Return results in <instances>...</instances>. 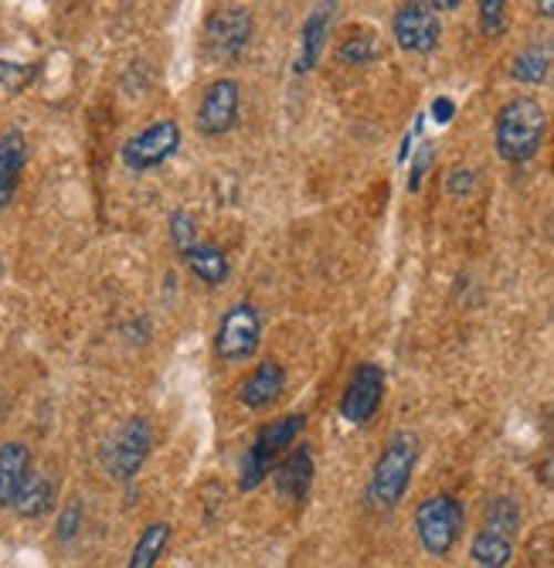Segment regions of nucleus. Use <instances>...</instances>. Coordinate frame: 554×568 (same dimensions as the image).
<instances>
[{"label":"nucleus","instance_id":"nucleus-1","mask_svg":"<svg viewBox=\"0 0 554 568\" xmlns=\"http://www.w3.org/2000/svg\"><path fill=\"white\" fill-rule=\"evenodd\" d=\"M544 130H547V116L537 99L531 95L511 99L496 113V153L511 164H524L541 150Z\"/></svg>","mask_w":554,"mask_h":568},{"label":"nucleus","instance_id":"nucleus-2","mask_svg":"<svg viewBox=\"0 0 554 568\" xmlns=\"http://www.w3.org/2000/svg\"><path fill=\"white\" fill-rule=\"evenodd\" d=\"M419 459V439L412 433H394L384 446V453L375 463L371 474V500L378 507H394L401 497H406L409 484H412V470Z\"/></svg>","mask_w":554,"mask_h":568},{"label":"nucleus","instance_id":"nucleus-3","mask_svg":"<svg viewBox=\"0 0 554 568\" xmlns=\"http://www.w3.org/2000/svg\"><path fill=\"white\" fill-rule=\"evenodd\" d=\"M416 531L429 555L445 558L463 531V504L449 494H435V497L422 500L416 510Z\"/></svg>","mask_w":554,"mask_h":568},{"label":"nucleus","instance_id":"nucleus-4","mask_svg":"<svg viewBox=\"0 0 554 568\" xmlns=\"http://www.w3.org/2000/svg\"><path fill=\"white\" fill-rule=\"evenodd\" d=\"M150 449H154V426H150L143 416H133L120 426V433L110 439L103 463L106 474L113 480H133L140 474V467L146 463Z\"/></svg>","mask_w":554,"mask_h":568},{"label":"nucleus","instance_id":"nucleus-5","mask_svg":"<svg viewBox=\"0 0 554 568\" xmlns=\"http://www.w3.org/2000/svg\"><path fill=\"white\" fill-rule=\"evenodd\" d=\"M263 341V314L252 303H235L228 306V314L218 324V337H215V354L228 365H238V361L252 357L259 351Z\"/></svg>","mask_w":554,"mask_h":568},{"label":"nucleus","instance_id":"nucleus-6","mask_svg":"<svg viewBox=\"0 0 554 568\" xmlns=\"http://www.w3.org/2000/svg\"><path fill=\"white\" fill-rule=\"evenodd\" d=\"M177 146H181V126L174 120H157L146 130H140L136 136H130L120 150V158L133 174H143V171H154L164 161H171Z\"/></svg>","mask_w":554,"mask_h":568},{"label":"nucleus","instance_id":"nucleus-7","mask_svg":"<svg viewBox=\"0 0 554 568\" xmlns=\"http://www.w3.org/2000/svg\"><path fill=\"white\" fill-rule=\"evenodd\" d=\"M252 38L248 8H215L205 21V44L215 62H235Z\"/></svg>","mask_w":554,"mask_h":568},{"label":"nucleus","instance_id":"nucleus-8","mask_svg":"<svg viewBox=\"0 0 554 568\" xmlns=\"http://www.w3.org/2000/svg\"><path fill=\"white\" fill-rule=\"evenodd\" d=\"M381 398H384V372L378 365H358V372L350 375L347 392L340 398V416L350 426H365L371 423Z\"/></svg>","mask_w":554,"mask_h":568},{"label":"nucleus","instance_id":"nucleus-9","mask_svg":"<svg viewBox=\"0 0 554 568\" xmlns=\"http://www.w3.org/2000/svg\"><path fill=\"white\" fill-rule=\"evenodd\" d=\"M238 82L235 79H215L205 95H201V106H197V130L205 136H222L235 126L238 120Z\"/></svg>","mask_w":554,"mask_h":568},{"label":"nucleus","instance_id":"nucleus-10","mask_svg":"<svg viewBox=\"0 0 554 568\" xmlns=\"http://www.w3.org/2000/svg\"><path fill=\"white\" fill-rule=\"evenodd\" d=\"M391 31H394V41L412 51V55H425L439 44V18L432 11V4H406L398 8L394 18H391Z\"/></svg>","mask_w":554,"mask_h":568},{"label":"nucleus","instance_id":"nucleus-11","mask_svg":"<svg viewBox=\"0 0 554 568\" xmlns=\"http://www.w3.org/2000/svg\"><path fill=\"white\" fill-rule=\"evenodd\" d=\"M283 388H286V372H283V365H279V361H263V365H256V368H252V372L242 378V385H238V402H242L245 408H252V412H263V408H269V405L279 402Z\"/></svg>","mask_w":554,"mask_h":568},{"label":"nucleus","instance_id":"nucleus-12","mask_svg":"<svg viewBox=\"0 0 554 568\" xmlns=\"http://www.w3.org/2000/svg\"><path fill=\"white\" fill-rule=\"evenodd\" d=\"M314 453L310 446H296L289 449L276 467H273V480H276V490L289 500H304L314 487Z\"/></svg>","mask_w":554,"mask_h":568},{"label":"nucleus","instance_id":"nucleus-13","mask_svg":"<svg viewBox=\"0 0 554 568\" xmlns=\"http://www.w3.org/2000/svg\"><path fill=\"white\" fill-rule=\"evenodd\" d=\"M31 477V449L18 439L0 446V507H14Z\"/></svg>","mask_w":554,"mask_h":568},{"label":"nucleus","instance_id":"nucleus-14","mask_svg":"<svg viewBox=\"0 0 554 568\" xmlns=\"http://www.w3.org/2000/svg\"><path fill=\"white\" fill-rule=\"evenodd\" d=\"M24 161H28L24 133L11 130V133L0 136V209H8L11 204L18 181H21V171H24Z\"/></svg>","mask_w":554,"mask_h":568},{"label":"nucleus","instance_id":"nucleus-15","mask_svg":"<svg viewBox=\"0 0 554 568\" xmlns=\"http://www.w3.org/2000/svg\"><path fill=\"white\" fill-rule=\"evenodd\" d=\"M184 263L187 270L201 280V283H208V286H222L232 273L228 266V255L218 248V245H194L184 252Z\"/></svg>","mask_w":554,"mask_h":568},{"label":"nucleus","instance_id":"nucleus-16","mask_svg":"<svg viewBox=\"0 0 554 568\" xmlns=\"http://www.w3.org/2000/svg\"><path fill=\"white\" fill-rule=\"evenodd\" d=\"M304 426H307V419L299 416V412H293V416H283V419H273L269 426L259 429L256 446H259L263 453H269L273 459H279V456L296 443V436L304 433Z\"/></svg>","mask_w":554,"mask_h":568},{"label":"nucleus","instance_id":"nucleus-17","mask_svg":"<svg viewBox=\"0 0 554 568\" xmlns=\"http://www.w3.org/2000/svg\"><path fill=\"white\" fill-rule=\"evenodd\" d=\"M52 504H55V484H52V477L31 474L28 484H24V490H21V497L14 500V510L21 514L24 521H34V518H41V514L52 510Z\"/></svg>","mask_w":554,"mask_h":568},{"label":"nucleus","instance_id":"nucleus-18","mask_svg":"<svg viewBox=\"0 0 554 568\" xmlns=\"http://www.w3.org/2000/svg\"><path fill=\"white\" fill-rule=\"evenodd\" d=\"M330 11L334 8H317L307 24H304V51H299V59H296V72L299 75H307L317 59H320V51H324V41H327V28H330Z\"/></svg>","mask_w":554,"mask_h":568},{"label":"nucleus","instance_id":"nucleus-19","mask_svg":"<svg viewBox=\"0 0 554 568\" xmlns=\"http://www.w3.org/2000/svg\"><path fill=\"white\" fill-rule=\"evenodd\" d=\"M470 555L480 568H507L514 558V538H503L493 531H480L470 545Z\"/></svg>","mask_w":554,"mask_h":568},{"label":"nucleus","instance_id":"nucleus-20","mask_svg":"<svg viewBox=\"0 0 554 568\" xmlns=\"http://www.w3.org/2000/svg\"><path fill=\"white\" fill-rule=\"evenodd\" d=\"M167 541H171V525H164V521L150 525V528L140 535V541L133 545V555H130L126 568H154V565L161 561Z\"/></svg>","mask_w":554,"mask_h":568},{"label":"nucleus","instance_id":"nucleus-21","mask_svg":"<svg viewBox=\"0 0 554 568\" xmlns=\"http://www.w3.org/2000/svg\"><path fill=\"white\" fill-rule=\"evenodd\" d=\"M378 55H381V41H378L375 31H365V28L350 31V34L340 41V48H337V59H340L343 65H371Z\"/></svg>","mask_w":554,"mask_h":568},{"label":"nucleus","instance_id":"nucleus-22","mask_svg":"<svg viewBox=\"0 0 554 568\" xmlns=\"http://www.w3.org/2000/svg\"><path fill=\"white\" fill-rule=\"evenodd\" d=\"M521 528V507L511 497H493L483 510V531L503 535V538H514Z\"/></svg>","mask_w":554,"mask_h":568},{"label":"nucleus","instance_id":"nucleus-23","mask_svg":"<svg viewBox=\"0 0 554 568\" xmlns=\"http://www.w3.org/2000/svg\"><path fill=\"white\" fill-rule=\"evenodd\" d=\"M279 459H273L269 453H263L256 443L248 446V453H245V459H242V490H256L269 474H273V467H276Z\"/></svg>","mask_w":554,"mask_h":568},{"label":"nucleus","instance_id":"nucleus-24","mask_svg":"<svg viewBox=\"0 0 554 568\" xmlns=\"http://www.w3.org/2000/svg\"><path fill=\"white\" fill-rule=\"evenodd\" d=\"M547 69H551V59L544 55L541 48H524L521 55L514 59V65H511L514 79H517V82H527V85L544 82V79H547Z\"/></svg>","mask_w":554,"mask_h":568},{"label":"nucleus","instance_id":"nucleus-25","mask_svg":"<svg viewBox=\"0 0 554 568\" xmlns=\"http://www.w3.org/2000/svg\"><path fill=\"white\" fill-rule=\"evenodd\" d=\"M167 225H171V242H174L181 252H187V248L197 245V219H194L191 212H184V209L174 212Z\"/></svg>","mask_w":554,"mask_h":568},{"label":"nucleus","instance_id":"nucleus-26","mask_svg":"<svg viewBox=\"0 0 554 568\" xmlns=\"http://www.w3.org/2000/svg\"><path fill=\"white\" fill-rule=\"evenodd\" d=\"M480 28L486 38H500L507 28V4L503 0H483L480 4Z\"/></svg>","mask_w":554,"mask_h":568},{"label":"nucleus","instance_id":"nucleus-27","mask_svg":"<svg viewBox=\"0 0 554 568\" xmlns=\"http://www.w3.org/2000/svg\"><path fill=\"white\" fill-rule=\"evenodd\" d=\"M79 528H82V500L79 497H72L65 507H62V518H59V541H72L75 535H79Z\"/></svg>","mask_w":554,"mask_h":568},{"label":"nucleus","instance_id":"nucleus-28","mask_svg":"<svg viewBox=\"0 0 554 568\" xmlns=\"http://www.w3.org/2000/svg\"><path fill=\"white\" fill-rule=\"evenodd\" d=\"M31 79V69H21V65H11V62H0V82H4L11 92H18L24 82Z\"/></svg>","mask_w":554,"mask_h":568},{"label":"nucleus","instance_id":"nucleus-29","mask_svg":"<svg viewBox=\"0 0 554 568\" xmlns=\"http://www.w3.org/2000/svg\"><path fill=\"white\" fill-rule=\"evenodd\" d=\"M473 171H466V168H456V171H449V181H445V191L449 194H470L473 191Z\"/></svg>","mask_w":554,"mask_h":568},{"label":"nucleus","instance_id":"nucleus-30","mask_svg":"<svg viewBox=\"0 0 554 568\" xmlns=\"http://www.w3.org/2000/svg\"><path fill=\"white\" fill-rule=\"evenodd\" d=\"M435 161V150H432V143H425L422 150H419V161H416V168H412V181H409V187L412 191H419L422 187V178H425V171H429V164Z\"/></svg>","mask_w":554,"mask_h":568},{"label":"nucleus","instance_id":"nucleus-31","mask_svg":"<svg viewBox=\"0 0 554 568\" xmlns=\"http://www.w3.org/2000/svg\"><path fill=\"white\" fill-rule=\"evenodd\" d=\"M432 116H435V123H449L452 116H456V102L445 99V95H439V99L432 102Z\"/></svg>","mask_w":554,"mask_h":568},{"label":"nucleus","instance_id":"nucleus-32","mask_svg":"<svg viewBox=\"0 0 554 568\" xmlns=\"http://www.w3.org/2000/svg\"><path fill=\"white\" fill-rule=\"evenodd\" d=\"M537 11H541L544 18H554V0H544V4H537Z\"/></svg>","mask_w":554,"mask_h":568},{"label":"nucleus","instance_id":"nucleus-33","mask_svg":"<svg viewBox=\"0 0 554 568\" xmlns=\"http://www.w3.org/2000/svg\"><path fill=\"white\" fill-rule=\"evenodd\" d=\"M0 412H4V398H0Z\"/></svg>","mask_w":554,"mask_h":568}]
</instances>
